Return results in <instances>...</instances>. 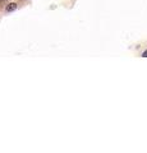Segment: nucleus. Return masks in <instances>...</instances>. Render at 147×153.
Returning <instances> with one entry per match:
<instances>
[{
	"mask_svg": "<svg viewBox=\"0 0 147 153\" xmlns=\"http://www.w3.org/2000/svg\"><path fill=\"white\" fill-rule=\"evenodd\" d=\"M17 9V4L15 3H12V4H9L7 7V12H13V10Z\"/></svg>",
	"mask_w": 147,
	"mask_h": 153,
	"instance_id": "f257e3e1",
	"label": "nucleus"
},
{
	"mask_svg": "<svg viewBox=\"0 0 147 153\" xmlns=\"http://www.w3.org/2000/svg\"><path fill=\"white\" fill-rule=\"evenodd\" d=\"M143 56L147 57V51H145V53H143Z\"/></svg>",
	"mask_w": 147,
	"mask_h": 153,
	"instance_id": "f03ea898",
	"label": "nucleus"
}]
</instances>
